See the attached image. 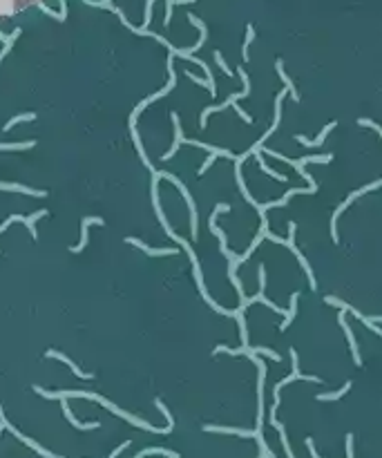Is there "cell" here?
I'll return each mask as SVG.
<instances>
[{
	"instance_id": "6da1fadb",
	"label": "cell",
	"mask_w": 382,
	"mask_h": 458,
	"mask_svg": "<svg viewBox=\"0 0 382 458\" xmlns=\"http://www.w3.org/2000/svg\"><path fill=\"white\" fill-rule=\"evenodd\" d=\"M89 224H103V219H99V217H89V219H83V239H81V244H78L76 248H72L74 253H78V251H83V246H85V241H87V226Z\"/></svg>"
},
{
	"instance_id": "7a4b0ae2",
	"label": "cell",
	"mask_w": 382,
	"mask_h": 458,
	"mask_svg": "<svg viewBox=\"0 0 382 458\" xmlns=\"http://www.w3.org/2000/svg\"><path fill=\"white\" fill-rule=\"evenodd\" d=\"M351 389V384H344V389H342V391H338V393H324V395H320V400H333V398H340L342 393L344 391H349Z\"/></svg>"
},
{
	"instance_id": "3957f363",
	"label": "cell",
	"mask_w": 382,
	"mask_h": 458,
	"mask_svg": "<svg viewBox=\"0 0 382 458\" xmlns=\"http://www.w3.org/2000/svg\"><path fill=\"white\" fill-rule=\"evenodd\" d=\"M306 445H308V449H311V454H313V458H320V456L315 454V449H313V443H311V440H306Z\"/></svg>"
},
{
	"instance_id": "277c9868",
	"label": "cell",
	"mask_w": 382,
	"mask_h": 458,
	"mask_svg": "<svg viewBox=\"0 0 382 458\" xmlns=\"http://www.w3.org/2000/svg\"><path fill=\"white\" fill-rule=\"evenodd\" d=\"M0 429H3V427H0Z\"/></svg>"
}]
</instances>
